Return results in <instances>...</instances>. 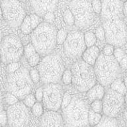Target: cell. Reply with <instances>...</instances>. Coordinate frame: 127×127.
I'll return each instance as SVG.
<instances>
[{
	"instance_id": "cell-33",
	"label": "cell",
	"mask_w": 127,
	"mask_h": 127,
	"mask_svg": "<svg viewBox=\"0 0 127 127\" xmlns=\"http://www.w3.org/2000/svg\"><path fill=\"white\" fill-rule=\"evenodd\" d=\"M23 103L27 107H32V105L36 103V98L32 94H29L23 99Z\"/></svg>"
},
{
	"instance_id": "cell-18",
	"label": "cell",
	"mask_w": 127,
	"mask_h": 127,
	"mask_svg": "<svg viewBox=\"0 0 127 127\" xmlns=\"http://www.w3.org/2000/svg\"><path fill=\"white\" fill-rule=\"evenodd\" d=\"M100 52L99 48L93 45L90 47L86 48L81 54V57L85 62L93 66Z\"/></svg>"
},
{
	"instance_id": "cell-26",
	"label": "cell",
	"mask_w": 127,
	"mask_h": 127,
	"mask_svg": "<svg viewBox=\"0 0 127 127\" xmlns=\"http://www.w3.org/2000/svg\"><path fill=\"white\" fill-rule=\"evenodd\" d=\"M64 20L67 25L72 26L74 25L75 19L74 16L69 9H67L64 13Z\"/></svg>"
},
{
	"instance_id": "cell-39",
	"label": "cell",
	"mask_w": 127,
	"mask_h": 127,
	"mask_svg": "<svg viewBox=\"0 0 127 127\" xmlns=\"http://www.w3.org/2000/svg\"><path fill=\"white\" fill-rule=\"evenodd\" d=\"M115 50V46L110 44H106L103 49V53L105 56H113Z\"/></svg>"
},
{
	"instance_id": "cell-13",
	"label": "cell",
	"mask_w": 127,
	"mask_h": 127,
	"mask_svg": "<svg viewBox=\"0 0 127 127\" xmlns=\"http://www.w3.org/2000/svg\"><path fill=\"white\" fill-rule=\"evenodd\" d=\"M7 123L11 127H25L29 123L28 107L22 101L10 105L7 111Z\"/></svg>"
},
{
	"instance_id": "cell-23",
	"label": "cell",
	"mask_w": 127,
	"mask_h": 127,
	"mask_svg": "<svg viewBox=\"0 0 127 127\" xmlns=\"http://www.w3.org/2000/svg\"><path fill=\"white\" fill-rule=\"evenodd\" d=\"M19 27L21 28V32L25 34H29L31 33V32L32 31V29L31 23L30 15L25 16V17L24 18Z\"/></svg>"
},
{
	"instance_id": "cell-47",
	"label": "cell",
	"mask_w": 127,
	"mask_h": 127,
	"mask_svg": "<svg viewBox=\"0 0 127 127\" xmlns=\"http://www.w3.org/2000/svg\"><path fill=\"white\" fill-rule=\"evenodd\" d=\"M2 16H3V15H2V10H1V7H0V19L1 18Z\"/></svg>"
},
{
	"instance_id": "cell-49",
	"label": "cell",
	"mask_w": 127,
	"mask_h": 127,
	"mask_svg": "<svg viewBox=\"0 0 127 127\" xmlns=\"http://www.w3.org/2000/svg\"><path fill=\"white\" fill-rule=\"evenodd\" d=\"M18 1H19L20 2H25L26 0H18Z\"/></svg>"
},
{
	"instance_id": "cell-35",
	"label": "cell",
	"mask_w": 127,
	"mask_h": 127,
	"mask_svg": "<svg viewBox=\"0 0 127 127\" xmlns=\"http://www.w3.org/2000/svg\"><path fill=\"white\" fill-rule=\"evenodd\" d=\"M71 96L69 93L65 92L63 94L62 96V103H61V108L62 109H64L65 107H66L67 105H69V103H70V101L71 100Z\"/></svg>"
},
{
	"instance_id": "cell-38",
	"label": "cell",
	"mask_w": 127,
	"mask_h": 127,
	"mask_svg": "<svg viewBox=\"0 0 127 127\" xmlns=\"http://www.w3.org/2000/svg\"><path fill=\"white\" fill-rule=\"evenodd\" d=\"M95 36L97 38L103 41L105 39V31L103 29V26H100L99 27L97 28L95 31Z\"/></svg>"
},
{
	"instance_id": "cell-27",
	"label": "cell",
	"mask_w": 127,
	"mask_h": 127,
	"mask_svg": "<svg viewBox=\"0 0 127 127\" xmlns=\"http://www.w3.org/2000/svg\"><path fill=\"white\" fill-rule=\"evenodd\" d=\"M32 111L35 117H41V115L44 113L43 106L39 102H36L32 107Z\"/></svg>"
},
{
	"instance_id": "cell-8",
	"label": "cell",
	"mask_w": 127,
	"mask_h": 127,
	"mask_svg": "<svg viewBox=\"0 0 127 127\" xmlns=\"http://www.w3.org/2000/svg\"><path fill=\"white\" fill-rule=\"evenodd\" d=\"M24 47L17 36L8 35L2 38L0 43V56L4 64L19 62L23 54Z\"/></svg>"
},
{
	"instance_id": "cell-2",
	"label": "cell",
	"mask_w": 127,
	"mask_h": 127,
	"mask_svg": "<svg viewBox=\"0 0 127 127\" xmlns=\"http://www.w3.org/2000/svg\"><path fill=\"white\" fill-rule=\"evenodd\" d=\"M93 66L96 79L103 86L110 85L121 74V67L113 55L100 54Z\"/></svg>"
},
{
	"instance_id": "cell-30",
	"label": "cell",
	"mask_w": 127,
	"mask_h": 127,
	"mask_svg": "<svg viewBox=\"0 0 127 127\" xmlns=\"http://www.w3.org/2000/svg\"><path fill=\"white\" fill-rule=\"evenodd\" d=\"M91 110L95 113H101L103 111V103L101 100H95L91 102Z\"/></svg>"
},
{
	"instance_id": "cell-3",
	"label": "cell",
	"mask_w": 127,
	"mask_h": 127,
	"mask_svg": "<svg viewBox=\"0 0 127 127\" xmlns=\"http://www.w3.org/2000/svg\"><path fill=\"white\" fill-rule=\"evenodd\" d=\"M33 82L31 79L29 71L23 67H19L15 71L9 73L6 82V89L19 99H23L31 93Z\"/></svg>"
},
{
	"instance_id": "cell-17",
	"label": "cell",
	"mask_w": 127,
	"mask_h": 127,
	"mask_svg": "<svg viewBox=\"0 0 127 127\" xmlns=\"http://www.w3.org/2000/svg\"><path fill=\"white\" fill-rule=\"evenodd\" d=\"M41 116L40 123L42 127H60L62 124V117L57 111L48 110Z\"/></svg>"
},
{
	"instance_id": "cell-22",
	"label": "cell",
	"mask_w": 127,
	"mask_h": 127,
	"mask_svg": "<svg viewBox=\"0 0 127 127\" xmlns=\"http://www.w3.org/2000/svg\"><path fill=\"white\" fill-rule=\"evenodd\" d=\"M117 119L115 117H109L107 115L102 116L101 118V120L99 123L97 124L96 126L97 127H117Z\"/></svg>"
},
{
	"instance_id": "cell-50",
	"label": "cell",
	"mask_w": 127,
	"mask_h": 127,
	"mask_svg": "<svg viewBox=\"0 0 127 127\" xmlns=\"http://www.w3.org/2000/svg\"><path fill=\"white\" fill-rule=\"evenodd\" d=\"M1 92L0 91V100H1Z\"/></svg>"
},
{
	"instance_id": "cell-25",
	"label": "cell",
	"mask_w": 127,
	"mask_h": 127,
	"mask_svg": "<svg viewBox=\"0 0 127 127\" xmlns=\"http://www.w3.org/2000/svg\"><path fill=\"white\" fill-rule=\"evenodd\" d=\"M83 38L87 48L95 45V42L97 41V38L95 36V34L92 32L88 31L83 34Z\"/></svg>"
},
{
	"instance_id": "cell-42",
	"label": "cell",
	"mask_w": 127,
	"mask_h": 127,
	"mask_svg": "<svg viewBox=\"0 0 127 127\" xmlns=\"http://www.w3.org/2000/svg\"><path fill=\"white\" fill-rule=\"evenodd\" d=\"M7 123V111L3 110L0 112V126H5Z\"/></svg>"
},
{
	"instance_id": "cell-51",
	"label": "cell",
	"mask_w": 127,
	"mask_h": 127,
	"mask_svg": "<svg viewBox=\"0 0 127 127\" xmlns=\"http://www.w3.org/2000/svg\"><path fill=\"white\" fill-rule=\"evenodd\" d=\"M120 1H121L123 2V3H124V2L126 1V0H120Z\"/></svg>"
},
{
	"instance_id": "cell-20",
	"label": "cell",
	"mask_w": 127,
	"mask_h": 127,
	"mask_svg": "<svg viewBox=\"0 0 127 127\" xmlns=\"http://www.w3.org/2000/svg\"><path fill=\"white\" fill-rule=\"evenodd\" d=\"M113 56L115 57V60L119 63L121 69H125L127 68V56L124 50L121 48H115L113 52Z\"/></svg>"
},
{
	"instance_id": "cell-28",
	"label": "cell",
	"mask_w": 127,
	"mask_h": 127,
	"mask_svg": "<svg viewBox=\"0 0 127 127\" xmlns=\"http://www.w3.org/2000/svg\"><path fill=\"white\" fill-rule=\"evenodd\" d=\"M61 79L62 82L65 85H69L72 82V73L71 70L69 69H65L64 70L62 75Z\"/></svg>"
},
{
	"instance_id": "cell-4",
	"label": "cell",
	"mask_w": 127,
	"mask_h": 127,
	"mask_svg": "<svg viewBox=\"0 0 127 127\" xmlns=\"http://www.w3.org/2000/svg\"><path fill=\"white\" fill-rule=\"evenodd\" d=\"M38 65L40 77L44 83H58L61 80L65 67L58 54H47Z\"/></svg>"
},
{
	"instance_id": "cell-32",
	"label": "cell",
	"mask_w": 127,
	"mask_h": 127,
	"mask_svg": "<svg viewBox=\"0 0 127 127\" xmlns=\"http://www.w3.org/2000/svg\"><path fill=\"white\" fill-rule=\"evenodd\" d=\"M30 19H31V26L32 30L34 29L40 23H42V19L40 18V16L38 15L37 14H32L30 15Z\"/></svg>"
},
{
	"instance_id": "cell-44",
	"label": "cell",
	"mask_w": 127,
	"mask_h": 127,
	"mask_svg": "<svg viewBox=\"0 0 127 127\" xmlns=\"http://www.w3.org/2000/svg\"><path fill=\"white\" fill-rule=\"evenodd\" d=\"M34 97L36 98V100L38 101H42V97H43V88L42 87H39L36 89L35 92Z\"/></svg>"
},
{
	"instance_id": "cell-41",
	"label": "cell",
	"mask_w": 127,
	"mask_h": 127,
	"mask_svg": "<svg viewBox=\"0 0 127 127\" xmlns=\"http://www.w3.org/2000/svg\"><path fill=\"white\" fill-rule=\"evenodd\" d=\"M20 67L19 64L18 62H11L8 64L7 65V71L9 73H13L17 69H19Z\"/></svg>"
},
{
	"instance_id": "cell-19",
	"label": "cell",
	"mask_w": 127,
	"mask_h": 127,
	"mask_svg": "<svg viewBox=\"0 0 127 127\" xmlns=\"http://www.w3.org/2000/svg\"><path fill=\"white\" fill-rule=\"evenodd\" d=\"M87 92V97L90 102L95 100H102L105 95L104 86L101 84L94 85L90 88Z\"/></svg>"
},
{
	"instance_id": "cell-52",
	"label": "cell",
	"mask_w": 127,
	"mask_h": 127,
	"mask_svg": "<svg viewBox=\"0 0 127 127\" xmlns=\"http://www.w3.org/2000/svg\"><path fill=\"white\" fill-rule=\"evenodd\" d=\"M1 62V56H0V64Z\"/></svg>"
},
{
	"instance_id": "cell-7",
	"label": "cell",
	"mask_w": 127,
	"mask_h": 127,
	"mask_svg": "<svg viewBox=\"0 0 127 127\" xmlns=\"http://www.w3.org/2000/svg\"><path fill=\"white\" fill-rule=\"evenodd\" d=\"M69 10L74 16V24L77 27L85 29L93 24L95 12L90 0H72L69 3Z\"/></svg>"
},
{
	"instance_id": "cell-16",
	"label": "cell",
	"mask_w": 127,
	"mask_h": 127,
	"mask_svg": "<svg viewBox=\"0 0 127 127\" xmlns=\"http://www.w3.org/2000/svg\"><path fill=\"white\" fill-rule=\"evenodd\" d=\"M30 1L36 14L41 17L48 12H53L58 0H30Z\"/></svg>"
},
{
	"instance_id": "cell-48",
	"label": "cell",
	"mask_w": 127,
	"mask_h": 127,
	"mask_svg": "<svg viewBox=\"0 0 127 127\" xmlns=\"http://www.w3.org/2000/svg\"><path fill=\"white\" fill-rule=\"evenodd\" d=\"M1 40H2V34H1V31H0V43H1Z\"/></svg>"
},
{
	"instance_id": "cell-29",
	"label": "cell",
	"mask_w": 127,
	"mask_h": 127,
	"mask_svg": "<svg viewBox=\"0 0 127 127\" xmlns=\"http://www.w3.org/2000/svg\"><path fill=\"white\" fill-rule=\"evenodd\" d=\"M28 62L29 64V65L32 67H34L36 65L38 64V63L40 61V54L38 53L37 52H35L31 56H30L29 57L27 58Z\"/></svg>"
},
{
	"instance_id": "cell-31",
	"label": "cell",
	"mask_w": 127,
	"mask_h": 127,
	"mask_svg": "<svg viewBox=\"0 0 127 127\" xmlns=\"http://www.w3.org/2000/svg\"><path fill=\"white\" fill-rule=\"evenodd\" d=\"M67 33L64 29H60L56 33V43L62 44L67 37Z\"/></svg>"
},
{
	"instance_id": "cell-34",
	"label": "cell",
	"mask_w": 127,
	"mask_h": 127,
	"mask_svg": "<svg viewBox=\"0 0 127 127\" xmlns=\"http://www.w3.org/2000/svg\"><path fill=\"white\" fill-rule=\"evenodd\" d=\"M29 75L33 83H38L40 80V73L38 69H32L29 71Z\"/></svg>"
},
{
	"instance_id": "cell-40",
	"label": "cell",
	"mask_w": 127,
	"mask_h": 127,
	"mask_svg": "<svg viewBox=\"0 0 127 127\" xmlns=\"http://www.w3.org/2000/svg\"><path fill=\"white\" fill-rule=\"evenodd\" d=\"M18 101H19V99H18L17 97H15V95L11 94V93L8 92V93L6 95V102H7L8 105H13V104L16 103Z\"/></svg>"
},
{
	"instance_id": "cell-9",
	"label": "cell",
	"mask_w": 127,
	"mask_h": 127,
	"mask_svg": "<svg viewBox=\"0 0 127 127\" xmlns=\"http://www.w3.org/2000/svg\"><path fill=\"white\" fill-rule=\"evenodd\" d=\"M103 27L105 31V39L108 44L121 47L127 42V29L125 23L121 19L105 20Z\"/></svg>"
},
{
	"instance_id": "cell-24",
	"label": "cell",
	"mask_w": 127,
	"mask_h": 127,
	"mask_svg": "<svg viewBox=\"0 0 127 127\" xmlns=\"http://www.w3.org/2000/svg\"><path fill=\"white\" fill-rule=\"evenodd\" d=\"M101 117L102 115H101V113H95L92 110H89L87 117L89 125L91 126H96L99 123Z\"/></svg>"
},
{
	"instance_id": "cell-45",
	"label": "cell",
	"mask_w": 127,
	"mask_h": 127,
	"mask_svg": "<svg viewBox=\"0 0 127 127\" xmlns=\"http://www.w3.org/2000/svg\"><path fill=\"white\" fill-rule=\"evenodd\" d=\"M123 14H124V15L126 16L127 15V3L126 1L124 2V3H123Z\"/></svg>"
},
{
	"instance_id": "cell-37",
	"label": "cell",
	"mask_w": 127,
	"mask_h": 127,
	"mask_svg": "<svg viewBox=\"0 0 127 127\" xmlns=\"http://www.w3.org/2000/svg\"><path fill=\"white\" fill-rule=\"evenodd\" d=\"M91 7L95 13L99 14L101 9V2L100 0H92Z\"/></svg>"
},
{
	"instance_id": "cell-36",
	"label": "cell",
	"mask_w": 127,
	"mask_h": 127,
	"mask_svg": "<svg viewBox=\"0 0 127 127\" xmlns=\"http://www.w3.org/2000/svg\"><path fill=\"white\" fill-rule=\"evenodd\" d=\"M35 52H36L35 48L33 46V45L32 44V43H30L29 44L26 46L24 48V52L23 54L25 56V57L27 58L28 57H29L30 56H31L32 54H33Z\"/></svg>"
},
{
	"instance_id": "cell-6",
	"label": "cell",
	"mask_w": 127,
	"mask_h": 127,
	"mask_svg": "<svg viewBox=\"0 0 127 127\" xmlns=\"http://www.w3.org/2000/svg\"><path fill=\"white\" fill-rule=\"evenodd\" d=\"M72 82L75 89L86 92L96 83L95 71L92 65L81 60L75 62L71 68Z\"/></svg>"
},
{
	"instance_id": "cell-21",
	"label": "cell",
	"mask_w": 127,
	"mask_h": 127,
	"mask_svg": "<svg viewBox=\"0 0 127 127\" xmlns=\"http://www.w3.org/2000/svg\"><path fill=\"white\" fill-rule=\"evenodd\" d=\"M110 85H111V89L117 91V93H120L121 95H125L127 88H126V85L122 79L118 77L117 79H115Z\"/></svg>"
},
{
	"instance_id": "cell-1",
	"label": "cell",
	"mask_w": 127,
	"mask_h": 127,
	"mask_svg": "<svg viewBox=\"0 0 127 127\" xmlns=\"http://www.w3.org/2000/svg\"><path fill=\"white\" fill-rule=\"evenodd\" d=\"M31 32L32 44L39 54H49L55 48L57 32L52 24L42 22Z\"/></svg>"
},
{
	"instance_id": "cell-14",
	"label": "cell",
	"mask_w": 127,
	"mask_h": 127,
	"mask_svg": "<svg viewBox=\"0 0 127 127\" xmlns=\"http://www.w3.org/2000/svg\"><path fill=\"white\" fill-rule=\"evenodd\" d=\"M102 99L103 113L112 117H115L121 112L125 102L124 95L111 89L105 93Z\"/></svg>"
},
{
	"instance_id": "cell-11",
	"label": "cell",
	"mask_w": 127,
	"mask_h": 127,
	"mask_svg": "<svg viewBox=\"0 0 127 127\" xmlns=\"http://www.w3.org/2000/svg\"><path fill=\"white\" fill-rule=\"evenodd\" d=\"M62 87L58 83H47L43 88V105L47 110L58 111L61 108Z\"/></svg>"
},
{
	"instance_id": "cell-12",
	"label": "cell",
	"mask_w": 127,
	"mask_h": 127,
	"mask_svg": "<svg viewBox=\"0 0 127 127\" xmlns=\"http://www.w3.org/2000/svg\"><path fill=\"white\" fill-rule=\"evenodd\" d=\"M65 54L71 59L80 57L86 48L83 34L79 31H72L67 34L64 42Z\"/></svg>"
},
{
	"instance_id": "cell-46",
	"label": "cell",
	"mask_w": 127,
	"mask_h": 127,
	"mask_svg": "<svg viewBox=\"0 0 127 127\" xmlns=\"http://www.w3.org/2000/svg\"><path fill=\"white\" fill-rule=\"evenodd\" d=\"M3 105L0 103V112L3 111Z\"/></svg>"
},
{
	"instance_id": "cell-43",
	"label": "cell",
	"mask_w": 127,
	"mask_h": 127,
	"mask_svg": "<svg viewBox=\"0 0 127 127\" xmlns=\"http://www.w3.org/2000/svg\"><path fill=\"white\" fill-rule=\"evenodd\" d=\"M44 18L46 22H47L48 23H53L55 21V17L54 15L53 12H48L44 15Z\"/></svg>"
},
{
	"instance_id": "cell-15",
	"label": "cell",
	"mask_w": 127,
	"mask_h": 127,
	"mask_svg": "<svg viewBox=\"0 0 127 127\" xmlns=\"http://www.w3.org/2000/svg\"><path fill=\"white\" fill-rule=\"evenodd\" d=\"M100 13L105 20L121 19L123 15V2L120 0H102Z\"/></svg>"
},
{
	"instance_id": "cell-10",
	"label": "cell",
	"mask_w": 127,
	"mask_h": 127,
	"mask_svg": "<svg viewBox=\"0 0 127 127\" xmlns=\"http://www.w3.org/2000/svg\"><path fill=\"white\" fill-rule=\"evenodd\" d=\"M1 8L4 19L11 27H19L27 15L21 3L18 0H3Z\"/></svg>"
},
{
	"instance_id": "cell-5",
	"label": "cell",
	"mask_w": 127,
	"mask_h": 127,
	"mask_svg": "<svg viewBox=\"0 0 127 127\" xmlns=\"http://www.w3.org/2000/svg\"><path fill=\"white\" fill-rule=\"evenodd\" d=\"M63 110L64 121L67 127L88 126L89 108L86 101L77 97L71 98L69 105Z\"/></svg>"
}]
</instances>
